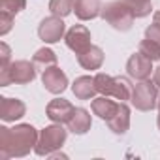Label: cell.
Wrapping results in <instances>:
<instances>
[{
  "label": "cell",
  "mask_w": 160,
  "mask_h": 160,
  "mask_svg": "<svg viewBox=\"0 0 160 160\" xmlns=\"http://www.w3.org/2000/svg\"><path fill=\"white\" fill-rule=\"evenodd\" d=\"M27 6V0H0V12H8L12 15H17Z\"/></svg>",
  "instance_id": "23"
},
{
  "label": "cell",
  "mask_w": 160,
  "mask_h": 160,
  "mask_svg": "<svg viewBox=\"0 0 160 160\" xmlns=\"http://www.w3.org/2000/svg\"><path fill=\"white\" fill-rule=\"evenodd\" d=\"M124 4L136 17H147L152 10V0H124Z\"/></svg>",
  "instance_id": "20"
},
{
  "label": "cell",
  "mask_w": 160,
  "mask_h": 160,
  "mask_svg": "<svg viewBox=\"0 0 160 160\" xmlns=\"http://www.w3.org/2000/svg\"><path fill=\"white\" fill-rule=\"evenodd\" d=\"M73 12H75L77 19L91 21L102 13V2L100 0H75Z\"/></svg>",
  "instance_id": "13"
},
{
  "label": "cell",
  "mask_w": 160,
  "mask_h": 160,
  "mask_svg": "<svg viewBox=\"0 0 160 160\" xmlns=\"http://www.w3.org/2000/svg\"><path fill=\"white\" fill-rule=\"evenodd\" d=\"M64 21L62 17H57V15H51V17H45L40 27H38V36L42 42L45 43H55L58 42L62 36H64Z\"/></svg>",
  "instance_id": "7"
},
{
  "label": "cell",
  "mask_w": 160,
  "mask_h": 160,
  "mask_svg": "<svg viewBox=\"0 0 160 160\" xmlns=\"http://www.w3.org/2000/svg\"><path fill=\"white\" fill-rule=\"evenodd\" d=\"M151 62H152L151 58H147L145 55H141V53L138 51V53H134V55L128 58V62H126V72H128L130 77L141 81V79H147V77L151 75V72H152Z\"/></svg>",
  "instance_id": "11"
},
{
  "label": "cell",
  "mask_w": 160,
  "mask_h": 160,
  "mask_svg": "<svg viewBox=\"0 0 160 160\" xmlns=\"http://www.w3.org/2000/svg\"><path fill=\"white\" fill-rule=\"evenodd\" d=\"M66 45L75 53H83L91 47V32L85 25H73L68 32H66Z\"/></svg>",
  "instance_id": "9"
},
{
  "label": "cell",
  "mask_w": 160,
  "mask_h": 160,
  "mask_svg": "<svg viewBox=\"0 0 160 160\" xmlns=\"http://www.w3.org/2000/svg\"><path fill=\"white\" fill-rule=\"evenodd\" d=\"M139 53L145 55L147 58L151 60H160V43L158 42H152L149 38H145L141 43H139Z\"/></svg>",
  "instance_id": "22"
},
{
  "label": "cell",
  "mask_w": 160,
  "mask_h": 160,
  "mask_svg": "<svg viewBox=\"0 0 160 160\" xmlns=\"http://www.w3.org/2000/svg\"><path fill=\"white\" fill-rule=\"evenodd\" d=\"M77 62L81 64L85 70H98L104 62V51L96 45H91L87 51L77 55Z\"/></svg>",
  "instance_id": "18"
},
{
  "label": "cell",
  "mask_w": 160,
  "mask_h": 160,
  "mask_svg": "<svg viewBox=\"0 0 160 160\" xmlns=\"http://www.w3.org/2000/svg\"><path fill=\"white\" fill-rule=\"evenodd\" d=\"M121 104V102H119ZM119 104L115 102V100H109V96H100V98H92V104H91V108H92V113L94 115H98L100 119H104V121H109L115 113H117V109H119Z\"/></svg>",
  "instance_id": "16"
},
{
  "label": "cell",
  "mask_w": 160,
  "mask_h": 160,
  "mask_svg": "<svg viewBox=\"0 0 160 160\" xmlns=\"http://www.w3.org/2000/svg\"><path fill=\"white\" fill-rule=\"evenodd\" d=\"M152 23H156V25L160 27V12H156V13H154V17H152Z\"/></svg>",
  "instance_id": "28"
},
{
  "label": "cell",
  "mask_w": 160,
  "mask_h": 160,
  "mask_svg": "<svg viewBox=\"0 0 160 160\" xmlns=\"http://www.w3.org/2000/svg\"><path fill=\"white\" fill-rule=\"evenodd\" d=\"M34 77H36V66H34V62L15 60L8 68L0 70V85H2V87H8L12 83H15V85H27V83L34 81Z\"/></svg>",
  "instance_id": "4"
},
{
  "label": "cell",
  "mask_w": 160,
  "mask_h": 160,
  "mask_svg": "<svg viewBox=\"0 0 160 160\" xmlns=\"http://www.w3.org/2000/svg\"><path fill=\"white\" fill-rule=\"evenodd\" d=\"M158 119H156V122H158V128H160V94H158Z\"/></svg>",
  "instance_id": "29"
},
{
  "label": "cell",
  "mask_w": 160,
  "mask_h": 160,
  "mask_svg": "<svg viewBox=\"0 0 160 160\" xmlns=\"http://www.w3.org/2000/svg\"><path fill=\"white\" fill-rule=\"evenodd\" d=\"M45 113H47V117H49L53 122H58V124L66 122V124H68V121H70L72 115L75 113V108H73L68 100H64V98H55V100H51V102L47 104Z\"/></svg>",
  "instance_id": "10"
},
{
  "label": "cell",
  "mask_w": 160,
  "mask_h": 160,
  "mask_svg": "<svg viewBox=\"0 0 160 160\" xmlns=\"http://www.w3.org/2000/svg\"><path fill=\"white\" fill-rule=\"evenodd\" d=\"M38 130L32 124H17L15 128L0 126V158L27 156L38 143Z\"/></svg>",
  "instance_id": "1"
},
{
  "label": "cell",
  "mask_w": 160,
  "mask_h": 160,
  "mask_svg": "<svg viewBox=\"0 0 160 160\" xmlns=\"http://www.w3.org/2000/svg\"><path fill=\"white\" fill-rule=\"evenodd\" d=\"M66 141V130L57 122L53 126H47L40 132V138H38V143L34 147V152L38 156H47V154H53L55 151H58Z\"/></svg>",
  "instance_id": "5"
},
{
  "label": "cell",
  "mask_w": 160,
  "mask_h": 160,
  "mask_svg": "<svg viewBox=\"0 0 160 160\" xmlns=\"http://www.w3.org/2000/svg\"><path fill=\"white\" fill-rule=\"evenodd\" d=\"M12 25H13V15L8 13V12H0V34H8L12 30Z\"/></svg>",
  "instance_id": "24"
},
{
  "label": "cell",
  "mask_w": 160,
  "mask_h": 160,
  "mask_svg": "<svg viewBox=\"0 0 160 160\" xmlns=\"http://www.w3.org/2000/svg\"><path fill=\"white\" fill-rule=\"evenodd\" d=\"M42 83L45 87V91H49L51 94H60L66 91L68 87V77L66 73L55 64V66H49L47 70L42 72Z\"/></svg>",
  "instance_id": "8"
},
{
  "label": "cell",
  "mask_w": 160,
  "mask_h": 160,
  "mask_svg": "<svg viewBox=\"0 0 160 160\" xmlns=\"http://www.w3.org/2000/svg\"><path fill=\"white\" fill-rule=\"evenodd\" d=\"M145 38H149V40H152V42H158V43H160V27H158L156 23H152L151 27H147Z\"/></svg>",
  "instance_id": "26"
},
{
  "label": "cell",
  "mask_w": 160,
  "mask_h": 160,
  "mask_svg": "<svg viewBox=\"0 0 160 160\" xmlns=\"http://www.w3.org/2000/svg\"><path fill=\"white\" fill-rule=\"evenodd\" d=\"M94 85H96V91L100 94L113 96L121 102H126L132 96V85L122 75L113 77V75H108V73H96L94 75Z\"/></svg>",
  "instance_id": "2"
},
{
  "label": "cell",
  "mask_w": 160,
  "mask_h": 160,
  "mask_svg": "<svg viewBox=\"0 0 160 160\" xmlns=\"http://www.w3.org/2000/svg\"><path fill=\"white\" fill-rule=\"evenodd\" d=\"M10 55H12V51H10V47L2 42L0 43V58H2V64H0V70L2 68H8L12 62H10Z\"/></svg>",
  "instance_id": "25"
},
{
  "label": "cell",
  "mask_w": 160,
  "mask_h": 160,
  "mask_svg": "<svg viewBox=\"0 0 160 160\" xmlns=\"http://www.w3.org/2000/svg\"><path fill=\"white\" fill-rule=\"evenodd\" d=\"M32 62H34L36 70H42V72H43V70H47L49 66H55V64H57V55H55L51 49L42 47V49H38V51H36V55H34Z\"/></svg>",
  "instance_id": "19"
},
{
  "label": "cell",
  "mask_w": 160,
  "mask_h": 160,
  "mask_svg": "<svg viewBox=\"0 0 160 160\" xmlns=\"http://www.w3.org/2000/svg\"><path fill=\"white\" fill-rule=\"evenodd\" d=\"M72 91H73L75 98H79V100H92L94 94L98 92L96 85H94V77H91V75L77 77L72 85Z\"/></svg>",
  "instance_id": "14"
},
{
  "label": "cell",
  "mask_w": 160,
  "mask_h": 160,
  "mask_svg": "<svg viewBox=\"0 0 160 160\" xmlns=\"http://www.w3.org/2000/svg\"><path fill=\"white\" fill-rule=\"evenodd\" d=\"M108 124H109V130H113L119 136H122V134L128 132V128H130V109H128V106L124 102L119 104L117 113L108 121Z\"/></svg>",
  "instance_id": "15"
},
{
  "label": "cell",
  "mask_w": 160,
  "mask_h": 160,
  "mask_svg": "<svg viewBox=\"0 0 160 160\" xmlns=\"http://www.w3.org/2000/svg\"><path fill=\"white\" fill-rule=\"evenodd\" d=\"M25 113H27V106H25L23 100L6 98V96L0 98V117H2V121H6V122L17 121V119H21Z\"/></svg>",
  "instance_id": "12"
},
{
  "label": "cell",
  "mask_w": 160,
  "mask_h": 160,
  "mask_svg": "<svg viewBox=\"0 0 160 160\" xmlns=\"http://www.w3.org/2000/svg\"><path fill=\"white\" fill-rule=\"evenodd\" d=\"M102 19L111 25L115 30L126 32L132 28L136 15L132 13V10L124 4V0H117V2H109L106 8H102Z\"/></svg>",
  "instance_id": "3"
},
{
  "label": "cell",
  "mask_w": 160,
  "mask_h": 160,
  "mask_svg": "<svg viewBox=\"0 0 160 160\" xmlns=\"http://www.w3.org/2000/svg\"><path fill=\"white\" fill-rule=\"evenodd\" d=\"M152 81H154V85L160 89V66H158V68L152 72Z\"/></svg>",
  "instance_id": "27"
},
{
  "label": "cell",
  "mask_w": 160,
  "mask_h": 160,
  "mask_svg": "<svg viewBox=\"0 0 160 160\" xmlns=\"http://www.w3.org/2000/svg\"><path fill=\"white\" fill-rule=\"evenodd\" d=\"M68 130L73 134H87L91 130V113L85 108H75V113L68 121Z\"/></svg>",
  "instance_id": "17"
},
{
  "label": "cell",
  "mask_w": 160,
  "mask_h": 160,
  "mask_svg": "<svg viewBox=\"0 0 160 160\" xmlns=\"http://www.w3.org/2000/svg\"><path fill=\"white\" fill-rule=\"evenodd\" d=\"M132 106L139 111H151L156 108L158 104V87L154 85V81H147V79H141V81L132 89Z\"/></svg>",
  "instance_id": "6"
},
{
  "label": "cell",
  "mask_w": 160,
  "mask_h": 160,
  "mask_svg": "<svg viewBox=\"0 0 160 160\" xmlns=\"http://www.w3.org/2000/svg\"><path fill=\"white\" fill-rule=\"evenodd\" d=\"M73 4H75V0H51V2H49V10L57 17H66V15L72 13Z\"/></svg>",
  "instance_id": "21"
}]
</instances>
